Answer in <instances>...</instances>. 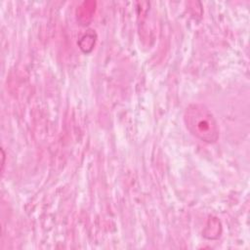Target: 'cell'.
<instances>
[{"instance_id": "obj_1", "label": "cell", "mask_w": 250, "mask_h": 250, "mask_svg": "<svg viewBox=\"0 0 250 250\" xmlns=\"http://www.w3.org/2000/svg\"><path fill=\"white\" fill-rule=\"evenodd\" d=\"M188 131L205 143H215L219 138V126L213 113L203 104H189L184 114Z\"/></svg>"}]
</instances>
